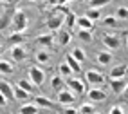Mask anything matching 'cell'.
<instances>
[{"label":"cell","instance_id":"ab89813d","mask_svg":"<svg viewBox=\"0 0 128 114\" xmlns=\"http://www.w3.org/2000/svg\"><path fill=\"white\" fill-rule=\"evenodd\" d=\"M32 2H40V0H32Z\"/></svg>","mask_w":128,"mask_h":114},{"label":"cell","instance_id":"52a82bcc","mask_svg":"<svg viewBox=\"0 0 128 114\" xmlns=\"http://www.w3.org/2000/svg\"><path fill=\"white\" fill-rule=\"evenodd\" d=\"M34 105H38L40 109H49V110H52L54 107H56V103L52 101V100H49V98H45V96H34Z\"/></svg>","mask_w":128,"mask_h":114},{"label":"cell","instance_id":"5b68a950","mask_svg":"<svg viewBox=\"0 0 128 114\" xmlns=\"http://www.w3.org/2000/svg\"><path fill=\"white\" fill-rule=\"evenodd\" d=\"M76 101V94L72 91H67V89H62L58 92V103H62V105H72Z\"/></svg>","mask_w":128,"mask_h":114},{"label":"cell","instance_id":"4dcf8cb0","mask_svg":"<svg viewBox=\"0 0 128 114\" xmlns=\"http://www.w3.org/2000/svg\"><path fill=\"white\" fill-rule=\"evenodd\" d=\"M78 36H80V40H83V42H92V33L87 31V29H80V31H78Z\"/></svg>","mask_w":128,"mask_h":114},{"label":"cell","instance_id":"d6986e66","mask_svg":"<svg viewBox=\"0 0 128 114\" xmlns=\"http://www.w3.org/2000/svg\"><path fill=\"white\" fill-rule=\"evenodd\" d=\"M38 112H40V107L34 103H27L20 107V114H38Z\"/></svg>","mask_w":128,"mask_h":114},{"label":"cell","instance_id":"ac0fdd59","mask_svg":"<svg viewBox=\"0 0 128 114\" xmlns=\"http://www.w3.org/2000/svg\"><path fill=\"white\" fill-rule=\"evenodd\" d=\"M14 71V65L9 60H0V74H11Z\"/></svg>","mask_w":128,"mask_h":114},{"label":"cell","instance_id":"cb8c5ba5","mask_svg":"<svg viewBox=\"0 0 128 114\" xmlns=\"http://www.w3.org/2000/svg\"><path fill=\"white\" fill-rule=\"evenodd\" d=\"M36 62H40V64H47L49 60H50V54L47 51H36Z\"/></svg>","mask_w":128,"mask_h":114},{"label":"cell","instance_id":"484cf974","mask_svg":"<svg viewBox=\"0 0 128 114\" xmlns=\"http://www.w3.org/2000/svg\"><path fill=\"white\" fill-rule=\"evenodd\" d=\"M50 85H52V89L56 91V92H60L63 89V80H62V76H54L52 80H50Z\"/></svg>","mask_w":128,"mask_h":114},{"label":"cell","instance_id":"8992f818","mask_svg":"<svg viewBox=\"0 0 128 114\" xmlns=\"http://www.w3.org/2000/svg\"><path fill=\"white\" fill-rule=\"evenodd\" d=\"M9 54H11V58L16 60V62H24V60L27 58V51H25L24 45H13L11 51H9Z\"/></svg>","mask_w":128,"mask_h":114},{"label":"cell","instance_id":"44dd1931","mask_svg":"<svg viewBox=\"0 0 128 114\" xmlns=\"http://www.w3.org/2000/svg\"><path fill=\"white\" fill-rule=\"evenodd\" d=\"M76 20H78V16H76L74 13H70V11H67V13H65V22H63V24H65L67 29H72L74 25H76Z\"/></svg>","mask_w":128,"mask_h":114},{"label":"cell","instance_id":"277c9868","mask_svg":"<svg viewBox=\"0 0 128 114\" xmlns=\"http://www.w3.org/2000/svg\"><path fill=\"white\" fill-rule=\"evenodd\" d=\"M101 40H103V43L108 47V49H119V45H121V42H119V36L116 33H105L103 36H101Z\"/></svg>","mask_w":128,"mask_h":114},{"label":"cell","instance_id":"4fadbf2b","mask_svg":"<svg viewBox=\"0 0 128 114\" xmlns=\"http://www.w3.org/2000/svg\"><path fill=\"white\" fill-rule=\"evenodd\" d=\"M65 64L72 69V73H81V64H80L76 58H72V54H70V52L65 56Z\"/></svg>","mask_w":128,"mask_h":114},{"label":"cell","instance_id":"7402d4cb","mask_svg":"<svg viewBox=\"0 0 128 114\" xmlns=\"http://www.w3.org/2000/svg\"><path fill=\"white\" fill-rule=\"evenodd\" d=\"M98 62H99L101 65H110V64H112V54L106 52V51L98 52Z\"/></svg>","mask_w":128,"mask_h":114},{"label":"cell","instance_id":"836d02e7","mask_svg":"<svg viewBox=\"0 0 128 114\" xmlns=\"http://www.w3.org/2000/svg\"><path fill=\"white\" fill-rule=\"evenodd\" d=\"M103 24L106 25V27H116V25H117V18H116V16H105Z\"/></svg>","mask_w":128,"mask_h":114},{"label":"cell","instance_id":"e575fe53","mask_svg":"<svg viewBox=\"0 0 128 114\" xmlns=\"http://www.w3.org/2000/svg\"><path fill=\"white\" fill-rule=\"evenodd\" d=\"M108 114H124V110H123L121 107H112Z\"/></svg>","mask_w":128,"mask_h":114},{"label":"cell","instance_id":"7bdbcfd3","mask_svg":"<svg viewBox=\"0 0 128 114\" xmlns=\"http://www.w3.org/2000/svg\"><path fill=\"white\" fill-rule=\"evenodd\" d=\"M50 2H52V0H50Z\"/></svg>","mask_w":128,"mask_h":114},{"label":"cell","instance_id":"83f0119b","mask_svg":"<svg viewBox=\"0 0 128 114\" xmlns=\"http://www.w3.org/2000/svg\"><path fill=\"white\" fill-rule=\"evenodd\" d=\"M11 16H13V13H6V15L0 16V29H6L11 24Z\"/></svg>","mask_w":128,"mask_h":114},{"label":"cell","instance_id":"60d3db41","mask_svg":"<svg viewBox=\"0 0 128 114\" xmlns=\"http://www.w3.org/2000/svg\"><path fill=\"white\" fill-rule=\"evenodd\" d=\"M126 43H128V38H126Z\"/></svg>","mask_w":128,"mask_h":114},{"label":"cell","instance_id":"5bb4252c","mask_svg":"<svg viewBox=\"0 0 128 114\" xmlns=\"http://www.w3.org/2000/svg\"><path fill=\"white\" fill-rule=\"evenodd\" d=\"M56 38H58V43H60V45H67V43L70 42V33H69V29H58Z\"/></svg>","mask_w":128,"mask_h":114},{"label":"cell","instance_id":"8d00e7d4","mask_svg":"<svg viewBox=\"0 0 128 114\" xmlns=\"http://www.w3.org/2000/svg\"><path fill=\"white\" fill-rule=\"evenodd\" d=\"M67 2H70V0H52V4H54V6H65Z\"/></svg>","mask_w":128,"mask_h":114},{"label":"cell","instance_id":"8fae6325","mask_svg":"<svg viewBox=\"0 0 128 114\" xmlns=\"http://www.w3.org/2000/svg\"><path fill=\"white\" fill-rule=\"evenodd\" d=\"M76 25H78L80 29H87V31H92V27H94V22L90 20V18H87V16H78V20H76Z\"/></svg>","mask_w":128,"mask_h":114},{"label":"cell","instance_id":"3957f363","mask_svg":"<svg viewBox=\"0 0 128 114\" xmlns=\"http://www.w3.org/2000/svg\"><path fill=\"white\" fill-rule=\"evenodd\" d=\"M85 78H87V82L90 85H101L105 82V74L101 71H96V69H90V71L85 73Z\"/></svg>","mask_w":128,"mask_h":114},{"label":"cell","instance_id":"d4e9b609","mask_svg":"<svg viewBox=\"0 0 128 114\" xmlns=\"http://www.w3.org/2000/svg\"><path fill=\"white\" fill-rule=\"evenodd\" d=\"M85 16H87V18H90V20L94 22V20L101 18V9H92V7H88L87 13H85Z\"/></svg>","mask_w":128,"mask_h":114},{"label":"cell","instance_id":"ba28073f","mask_svg":"<svg viewBox=\"0 0 128 114\" xmlns=\"http://www.w3.org/2000/svg\"><path fill=\"white\" fill-rule=\"evenodd\" d=\"M67 85L70 87V91L74 94H83L85 92V83L81 80H76V78H69L67 80Z\"/></svg>","mask_w":128,"mask_h":114},{"label":"cell","instance_id":"f35d334b","mask_svg":"<svg viewBox=\"0 0 128 114\" xmlns=\"http://www.w3.org/2000/svg\"><path fill=\"white\" fill-rule=\"evenodd\" d=\"M121 94H123V96H124V98L128 100V83L124 85V89H123V92H121Z\"/></svg>","mask_w":128,"mask_h":114},{"label":"cell","instance_id":"4316f807","mask_svg":"<svg viewBox=\"0 0 128 114\" xmlns=\"http://www.w3.org/2000/svg\"><path fill=\"white\" fill-rule=\"evenodd\" d=\"M112 0H88V6L92 7V9H101L103 6L110 4Z\"/></svg>","mask_w":128,"mask_h":114},{"label":"cell","instance_id":"e0dca14e","mask_svg":"<svg viewBox=\"0 0 128 114\" xmlns=\"http://www.w3.org/2000/svg\"><path fill=\"white\" fill-rule=\"evenodd\" d=\"M52 40H54L52 33H45V34H40V36L36 38V43H40V45L47 47V45H50V43H52Z\"/></svg>","mask_w":128,"mask_h":114},{"label":"cell","instance_id":"f1b7e54d","mask_svg":"<svg viewBox=\"0 0 128 114\" xmlns=\"http://www.w3.org/2000/svg\"><path fill=\"white\" fill-rule=\"evenodd\" d=\"M78 112L80 114H96V109H94V105H90V103H83Z\"/></svg>","mask_w":128,"mask_h":114},{"label":"cell","instance_id":"7c38bea8","mask_svg":"<svg viewBox=\"0 0 128 114\" xmlns=\"http://www.w3.org/2000/svg\"><path fill=\"white\" fill-rule=\"evenodd\" d=\"M88 98H90V101H105L106 94H105V91H101V89H90L88 91Z\"/></svg>","mask_w":128,"mask_h":114},{"label":"cell","instance_id":"d6a6232c","mask_svg":"<svg viewBox=\"0 0 128 114\" xmlns=\"http://www.w3.org/2000/svg\"><path fill=\"white\" fill-rule=\"evenodd\" d=\"M18 87H22L24 91H27V92H31L34 87H32V82H29V80H20L18 82Z\"/></svg>","mask_w":128,"mask_h":114},{"label":"cell","instance_id":"b9f144b4","mask_svg":"<svg viewBox=\"0 0 128 114\" xmlns=\"http://www.w3.org/2000/svg\"><path fill=\"white\" fill-rule=\"evenodd\" d=\"M0 51H2V47H0Z\"/></svg>","mask_w":128,"mask_h":114},{"label":"cell","instance_id":"ffe728a7","mask_svg":"<svg viewBox=\"0 0 128 114\" xmlns=\"http://www.w3.org/2000/svg\"><path fill=\"white\" fill-rule=\"evenodd\" d=\"M13 92H14V98H16V100H20V101L29 100V94H31V92L24 91L22 87H18V85H14V87H13Z\"/></svg>","mask_w":128,"mask_h":114},{"label":"cell","instance_id":"7a4b0ae2","mask_svg":"<svg viewBox=\"0 0 128 114\" xmlns=\"http://www.w3.org/2000/svg\"><path fill=\"white\" fill-rule=\"evenodd\" d=\"M29 78H31L32 85H42L45 82V73H44V69H40L36 65H31L29 67Z\"/></svg>","mask_w":128,"mask_h":114},{"label":"cell","instance_id":"30bf717a","mask_svg":"<svg viewBox=\"0 0 128 114\" xmlns=\"http://www.w3.org/2000/svg\"><path fill=\"white\" fill-rule=\"evenodd\" d=\"M0 92H2L7 100H13L14 98V92H13V85L7 83L6 80H0Z\"/></svg>","mask_w":128,"mask_h":114},{"label":"cell","instance_id":"d590c367","mask_svg":"<svg viewBox=\"0 0 128 114\" xmlns=\"http://www.w3.org/2000/svg\"><path fill=\"white\" fill-rule=\"evenodd\" d=\"M65 114H80V112L76 110L74 107H69V105H67V109H65Z\"/></svg>","mask_w":128,"mask_h":114},{"label":"cell","instance_id":"2e32d148","mask_svg":"<svg viewBox=\"0 0 128 114\" xmlns=\"http://www.w3.org/2000/svg\"><path fill=\"white\" fill-rule=\"evenodd\" d=\"M7 42L13 43V45H22L25 42V36H24V33H13V34L7 36Z\"/></svg>","mask_w":128,"mask_h":114},{"label":"cell","instance_id":"603a6c76","mask_svg":"<svg viewBox=\"0 0 128 114\" xmlns=\"http://www.w3.org/2000/svg\"><path fill=\"white\" fill-rule=\"evenodd\" d=\"M70 54H72V58H76V60H78L80 64H83L85 60H87V56H85V52H83V49H80V47H74Z\"/></svg>","mask_w":128,"mask_h":114},{"label":"cell","instance_id":"6da1fadb","mask_svg":"<svg viewBox=\"0 0 128 114\" xmlns=\"http://www.w3.org/2000/svg\"><path fill=\"white\" fill-rule=\"evenodd\" d=\"M11 27L13 33H24L27 29V15L24 9H16L11 16Z\"/></svg>","mask_w":128,"mask_h":114},{"label":"cell","instance_id":"1f68e13d","mask_svg":"<svg viewBox=\"0 0 128 114\" xmlns=\"http://www.w3.org/2000/svg\"><path fill=\"white\" fill-rule=\"evenodd\" d=\"M58 73H60V76H67V78H69L72 74V69L67 65V64H62V65L58 67Z\"/></svg>","mask_w":128,"mask_h":114},{"label":"cell","instance_id":"9c48e42d","mask_svg":"<svg viewBox=\"0 0 128 114\" xmlns=\"http://www.w3.org/2000/svg\"><path fill=\"white\" fill-rule=\"evenodd\" d=\"M124 80L123 78H110V89H112L116 94H121L123 89H124Z\"/></svg>","mask_w":128,"mask_h":114},{"label":"cell","instance_id":"74e56055","mask_svg":"<svg viewBox=\"0 0 128 114\" xmlns=\"http://www.w3.org/2000/svg\"><path fill=\"white\" fill-rule=\"evenodd\" d=\"M0 105H2V107H4V105H7V98H6L2 92H0Z\"/></svg>","mask_w":128,"mask_h":114},{"label":"cell","instance_id":"9a60e30c","mask_svg":"<svg viewBox=\"0 0 128 114\" xmlns=\"http://www.w3.org/2000/svg\"><path fill=\"white\" fill-rule=\"evenodd\" d=\"M126 71H128V67L124 64L123 65H116V67H112V71H110V78H124Z\"/></svg>","mask_w":128,"mask_h":114},{"label":"cell","instance_id":"f546056e","mask_svg":"<svg viewBox=\"0 0 128 114\" xmlns=\"http://www.w3.org/2000/svg\"><path fill=\"white\" fill-rule=\"evenodd\" d=\"M116 18L117 20H128V7H117Z\"/></svg>","mask_w":128,"mask_h":114}]
</instances>
